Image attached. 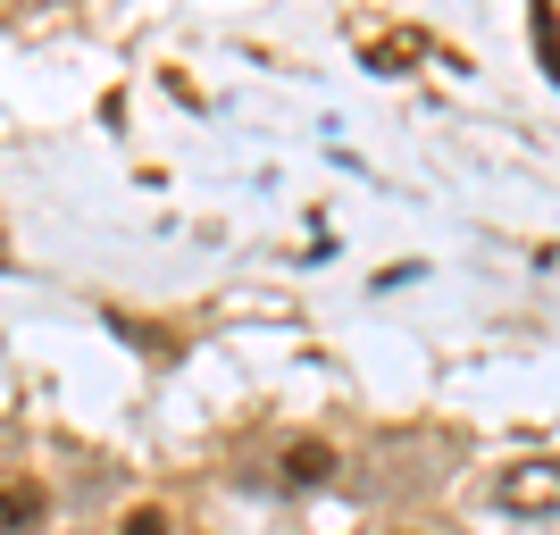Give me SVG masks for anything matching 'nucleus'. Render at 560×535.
I'll return each instance as SVG.
<instances>
[{
  "label": "nucleus",
  "mask_w": 560,
  "mask_h": 535,
  "mask_svg": "<svg viewBox=\"0 0 560 535\" xmlns=\"http://www.w3.org/2000/svg\"><path fill=\"white\" fill-rule=\"evenodd\" d=\"M335 477V443H293V452H284V486H327Z\"/></svg>",
  "instance_id": "7ed1b4c3"
},
{
  "label": "nucleus",
  "mask_w": 560,
  "mask_h": 535,
  "mask_svg": "<svg viewBox=\"0 0 560 535\" xmlns=\"http://www.w3.org/2000/svg\"><path fill=\"white\" fill-rule=\"evenodd\" d=\"M401 535H410V527H401Z\"/></svg>",
  "instance_id": "423d86ee"
},
{
  "label": "nucleus",
  "mask_w": 560,
  "mask_h": 535,
  "mask_svg": "<svg viewBox=\"0 0 560 535\" xmlns=\"http://www.w3.org/2000/svg\"><path fill=\"white\" fill-rule=\"evenodd\" d=\"M117 535H167V511H160V502H142V511L117 519Z\"/></svg>",
  "instance_id": "20e7f679"
},
{
  "label": "nucleus",
  "mask_w": 560,
  "mask_h": 535,
  "mask_svg": "<svg viewBox=\"0 0 560 535\" xmlns=\"http://www.w3.org/2000/svg\"><path fill=\"white\" fill-rule=\"evenodd\" d=\"M493 502L502 511H560V461H518L493 477Z\"/></svg>",
  "instance_id": "f257e3e1"
},
{
  "label": "nucleus",
  "mask_w": 560,
  "mask_h": 535,
  "mask_svg": "<svg viewBox=\"0 0 560 535\" xmlns=\"http://www.w3.org/2000/svg\"><path fill=\"white\" fill-rule=\"evenodd\" d=\"M536 50H544V68H552V84H560V25H552V9H536Z\"/></svg>",
  "instance_id": "39448f33"
},
{
  "label": "nucleus",
  "mask_w": 560,
  "mask_h": 535,
  "mask_svg": "<svg viewBox=\"0 0 560 535\" xmlns=\"http://www.w3.org/2000/svg\"><path fill=\"white\" fill-rule=\"evenodd\" d=\"M43 511H50V493L34 486V477H0V527H9V535H34Z\"/></svg>",
  "instance_id": "f03ea898"
}]
</instances>
